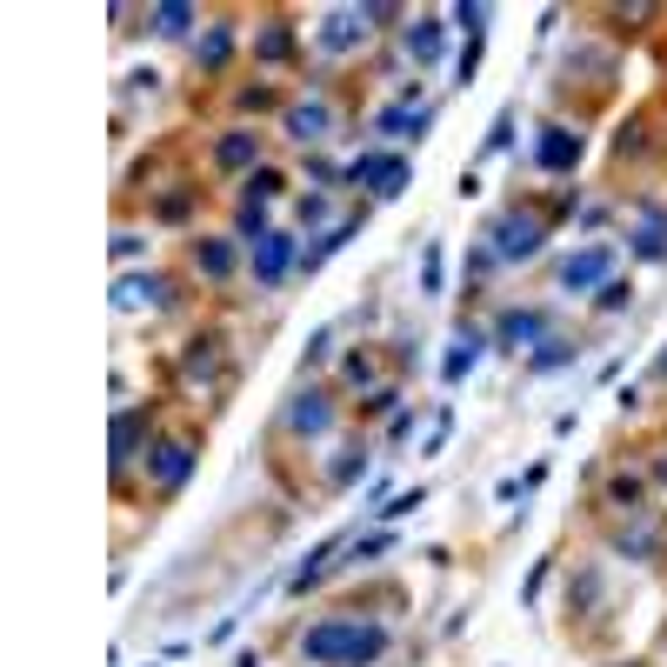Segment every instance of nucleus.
Instances as JSON below:
<instances>
[{
    "mask_svg": "<svg viewBox=\"0 0 667 667\" xmlns=\"http://www.w3.org/2000/svg\"><path fill=\"white\" fill-rule=\"evenodd\" d=\"M414 507H421V487H414V494H394V501H387L381 514H387V521H401V514H414Z\"/></svg>",
    "mask_w": 667,
    "mask_h": 667,
    "instance_id": "22",
    "label": "nucleus"
},
{
    "mask_svg": "<svg viewBox=\"0 0 667 667\" xmlns=\"http://www.w3.org/2000/svg\"><path fill=\"white\" fill-rule=\"evenodd\" d=\"M407 54H414V60H440V27L414 21V27H407Z\"/></svg>",
    "mask_w": 667,
    "mask_h": 667,
    "instance_id": "14",
    "label": "nucleus"
},
{
    "mask_svg": "<svg viewBox=\"0 0 667 667\" xmlns=\"http://www.w3.org/2000/svg\"><path fill=\"white\" fill-rule=\"evenodd\" d=\"M141 427H147L141 407H127V414L114 421V460H127V454H134V434H141Z\"/></svg>",
    "mask_w": 667,
    "mask_h": 667,
    "instance_id": "15",
    "label": "nucleus"
},
{
    "mask_svg": "<svg viewBox=\"0 0 667 667\" xmlns=\"http://www.w3.org/2000/svg\"><path fill=\"white\" fill-rule=\"evenodd\" d=\"M574 161H580V141H574L568 127H547V141H541V167H554V174H560V167H574Z\"/></svg>",
    "mask_w": 667,
    "mask_h": 667,
    "instance_id": "7",
    "label": "nucleus"
},
{
    "mask_svg": "<svg viewBox=\"0 0 667 667\" xmlns=\"http://www.w3.org/2000/svg\"><path fill=\"white\" fill-rule=\"evenodd\" d=\"M161 294H167L161 281H121V294H114V301H121V307H141V301H161Z\"/></svg>",
    "mask_w": 667,
    "mask_h": 667,
    "instance_id": "19",
    "label": "nucleus"
},
{
    "mask_svg": "<svg viewBox=\"0 0 667 667\" xmlns=\"http://www.w3.org/2000/svg\"><path fill=\"white\" fill-rule=\"evenodd\" d=\"M347 174L361 181V187H374L381 200H394L401 187H407V161H401V153H361V161H354Z\"/></svg>",
    "mask_w": 667,
    "mask_h": 667,
    "instance_id": "3",
    "label": "nucleus"
},
{
    "mask_svg": "<svg viewBox=\"0 0 667 667\" xmlns=\"http://www.w3.org/2000/svg\"><path fill=\"white\" fill-rule=\"evenodd\" d=\"M187 468H194V448H181V440H167L161 460H153V474H161V487H181Z\"/></svg>",
    "mask_w": 667,
    "mask_h": 667,
    "instance_id": "9",
    "label": "nucleus"
},
{
    "mask_svg": "<svg viewBox=\"0 0 667 667\" xmlns=\"http://www.w3.org/2000/svg\"><path fill=\"white\" fill-rule=\"evenodd\" d=\"M407 127L421 134V127H427V107H387V114H381V134H407Z\"/></svg>",
    "mask_w": 667,
    "mask_h": 667,
    "instance_id": "16",
    "label": "nucleus"
},
{
    "mask_svg": "<svg viewBox=\"0 0 667 667\" xmlns=\"http://www.w3.org/2000/svg\"><path fill=\"white\" fill-rule=\"evenodd\" d=\"M661 374H667V354H661Z\"/></svg>",
    "mask_w": 667,
    "mask_h": 667,
    "instance_id": "29",
    "label": "nucleus"
},
{
    "mask_svg": "<svg viewBox=\"0 0 667 667\" xmlns=\"http://www.w3.org/2000/svg\"><path fill=\"white\" fill-rule=\"evenodd\" d=\"M541 241H547V227L534 214H501L494 220V254H501V261H534Z\"/></svg>",
    "mask_w": 667,
    "mask_h": 667,
    "instance_id": "2",
    "label": "nucleus"
},
{
    "mask_svg": "<svg viewBox=\"0 0 667 667\" xmlns=\"http://www.w3.org/2000/svg\"><path fill=\"white\" fill-rule=\"evenodd\" d=\"M287 427H294V434H320V427H328V401H320V394H294Z\"/></svg>",
    "mask_w": 667,
    "mask_h": 667,
    "instance_id": "8",
    "label": "nucleus"
},
{
    "mask_svg": "<svg viewBox=\"0 0 667 667\" xmlns=\"http://www.w3.org/2000/svg\"><path fill=\"white\" fill-rule=\"evenodd\" d=\"M254 161V134H227L220 141V167H247Z\"/></svg>",
    "mask_w": 667,
    "mask_h": 667,
    "instance_id": "18",
    "label": "nucleus"
},
{
    "mask_svg": "<svg viewBox=\"0 0 667 667\" xmlns=\"http://www.w3.org/2000/svg\"><path fill=\"white\" fill-rule=\"evenodd\" d=\"M301 654L314 667H367L387 654V627L374 621H320L301 635Z\"/></svg>",
    "mask_w": 667,
    "mask_h": 667,
    "instance_id": "1",
    "label": "nucleus"
},
{
    "mask_svg": "<svg viewBox=\"0 0 667 667\" xmlns=\"http://www.w3.org/2000/svg\"><path fill=\"white\" fill-rule=\"evenodd\" d=\"M354 33H367V14H334L328 33H320V47H354Z\"/></svg>",
    "mask_w": 667,
    "mask_h": 667,
    "instance_id": "13",
    "label": "nucleus"
},
{
    "mask_svg": "<svg viewBox=\"0 0 667 667\" xmlns=\"http://www.w3.org/2000/svg\"><path fill=\"white\" fill-rule=\"evenodd\" d=\"M421 281H427V294H440V247H427V267H421Z\"/></svg>",
    "mask_w": 667,
    "mask_h": 667,
    "instance_id": "26",
    "label": "nucleus"
},
{
    "mask_svg": "<svg viewBox=\"0 0 667 667\" xmlns=\"http://www.w3.org/2000/svg\"><path fill=\"white\" fill-rule=\"evenodd\" d=\"M187 21H194V7H161V14H153L161 33H187Z\"/></svg>",
    "mask_w": 667,
    "mask_h": 667,
    "instance_id": "21",
    "label": "nucleus"
},
{
    "mask_svg": "<svg viewBox=\"0 0 667 667\" xmlns=\"http://www.w3.org/2000/svg\"><path fill=\"white\" fill-rule=\"evenodd\" d=\"M247 187H254V200H273V194H281V174H267V167H261Z\"/></svg>",
    "mask_w": 667,
    "mask_h": 667,
    "instance_id": "25",
    "label": "nucleus"
},
{
    "mask_svg": "<svg viewBox=\"0 0 667 667\" xmlns=\"http://www.w3.org/2000/svg\"><path fill=\"white\" fill-rule=\"evenodd\" d=\"M560 361H568V347H560V340H541V354H534V367L547 374V367H560Z\"/></svg>",
    "mask_w": 667,
    "mask_h": 667,
    "instance_id": "24",
    "label": "nucleus"
},
{
    "mask_svg": "<svg viewBox=\"0 0 667 667\" xmlns=\"http://www.w3.org/2000/svg\"><path fill=\"white\" fill-rule=\"evenodd\" d=\"M287 267H294V241H287V234H261V241H254V273L273 287Z\"/></svg>",
    "mask_w": 667,
    "mask_h": 667,
    "instance_id": "4",
    "label": "nucleus"
},
{
    "mask_svg": "<svg viewBox=\"0 0 667 667\" xmlns=\"http://www.w3.org/2000/svg\"><path fill=\"white\" fill-rule=\"evenodd\" d=\"M474 361H481V334H474V328H460V334H454V354H448V367H440V374H448V381H460V374H468Z\"/></svg>",
    "mask_w": 667,
    "mask_h": 667,
    "instance_id": "10",
    "label": "nucleus"
},
{
    "mask_svg": "<svg viewBox=\"0 0 667 667\" xmlns=\"http://www.w3.org/2000/svg\"><path fill=\"white\" fill-rule=\"evenodd\" d=\"M454 21L474 33V41H481V27H487V7H454Z\"/></svg>",
    "mask_w": 667,
    "mask_h": 667,
    "instance_id": "23",
    "label": "nucleus"
},
{
    "mask_svg": "<svg viewBox=\"0 0 667 667\" xmlns=\"http://www.w3.org/2000/svg\"><path fill=\"white\" fill-rule=\"evenodd\" d=\"M635 254H641V261H661V254H667V227H661V220H647V227L635 234Z\"/></svg>",
    "mask_w": 667,
    "mask_h": 667,
    "instance_id": "17",
    "label": "nucleus"
},
{
    "mask_svg": "<svg viewBox=\"0 0 667 667\" xmlns=\"http://www.w3.org/2000/svg\"><path fill=\"white\" fill-rule=\"evenodd\" d=\"M334 547H340V541H320V547H314V554H307V560H301V568H294V580H287V588H294V594H301V588H314V580H320V574H328V560H334Z\"/></svg>",
    "mask_w": 667,
    "mask_h": 667,
    "instance_id": "11",
    "label": "nucleus"
},
{
    "mask_svg": "<svg viewBox=\"0 0 667 667\" xmlns=\"http://www.w3.org/2000/svg\"><path fill=\"white\" fill-rule=\"evenodd\" d=\"M607 267H614V247H588V254H574L568 267H560V287H594V281H607Z\"/></svg>",
    "mask_w": 667,
    "mask_h": 667,
    "instance_id": "5",
    "label": "nucleus"
},
{
    "mask_svg": "<svg viewBox=\"0 0 667 667\" xmlns=\"http://www.w3.org/2000/svg\"><path fill=\"white\" fill-rule=\"evenodd\" d=\"M507 134H514V121L501 114V121H494V134H487V153H501V147H507Z\"/></svg>",
    "mask_w": 667,
    "mask_h": 667,
    "instance_id": "27",
    "label": "nucleus"
},
{
    "mask_svg": "<svg viewBox=\"0 0 667 667\" xmlns=\"http://www.w3.org/2000/svg\"><path fill=\"white\" fill-rule=\"evenodd\" d=\"M601 307H607V314H614V307H627V287H621V281H607V287H601Z\"/></svg>",
    "mask_w": 667,
    "mask_h": 667,
    "instance_id": "28",
    "label": "nucleus"
},
{
    "mask_svg": "<svg viewBox=\"0 0 667 667\" xmlns=\"http://www.w3.org/2000/svg\"><path fill=\"white\" fill-rule=\"evenodd\" d=\"M328 121H334L328 107H294V114H287V127H294V141H320V134H328Z\"/></svg>",
    "mask_w": 667,
    "mask_h": 667,
    "instance_id": "12",
    "label": "nucleus"
},
{
    "mask_svg": "<svg viewBox=\"0 0 667 667\" xmlns=\"http://www.w3.org/2000/svg\"><path fill=\"white\" fill-rule=\"evenodd\" d=\"M200 267H208L214 281H220V273L234 267V247H227V241H208V247H200Z\"/></svg>",
    "mask_w": 667,
    "mask_h": 667,
    "instance_id": "20",
    "label": "nucleus"
},
{
    "mask_svg": "<svg viewBox=\"0 0 667 667\" xmlns=\"http://www.w3.org/2000/svg\"><path fill=\"white\" fill-rule=\"evenodd\" d=\"M547 334V314H501V328H494V340L501 347H527V340Z\"/></svg>",
    "mask_w": 667,
    "mask_h": 667,
    "instance_id": "6",
    "label": "nucleus"
}]
</instances>
